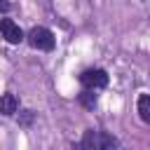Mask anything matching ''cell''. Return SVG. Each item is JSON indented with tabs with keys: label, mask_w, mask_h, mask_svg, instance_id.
Returning a JSON list of instances; mask_svg holds the SVG:
<instances>
[{
	"label": "cell",
	"mask_w": 150,
	"mask_h": 150,
	"mask_svg": "<svg viewBox=\"0 0 150 150\" xmlns=\"http://www.w3.org/2000/svg\"><path fill=\"white\" fill-rule=\"evenodd\" d=\"M19 108H21V101H19V96H16V94H12V91L0 94V115L12 117V115H16V110H19Z\"/></svg>",
	"instance_id": "obj_5"
},
{
	"label": "cell",
	"mask_w": 150,
	"mask_h": 150,
	"mask_svg": "<svg viewBox=\"0 0 150 150\" xmlns=\"http://www.w3.org/2000/svg\"><path fill=\"white\" fill-rule=\"evenodd\" d=\"M16 112H19V120H16L19 127H21V129H30L33 122H35V110H28V108H26V110H16Z\"/></svg>",
	"instance_id": "obj_8"
},
{
	"label": "cell",
	"mask_w": 150,
	"mask_h": 150,
	"mask_svg": "<svg viewBox=\"0 0 150 150\" xmlns=\"http://www.w3.org/2000/svg\"><path fill=\"white\" fill-rule=\"evenodd\" d=\"M77 101H80V105H82L84 110H94V108L98 105V94H96V89L82 87V91L77 94Z\"/></svg>",
	"instance_id": "obj_6"
},
{
	"label": "cell",
	"mask_w": 150,
	"mask_h": 150,
	"mask_svg": "<svg viewBox=\"0 0 150 150\" xmlns=\"http://www.w3.org/2000/svg\"><path fill=\"white\" fill-rule=\"evenodd\" d=\"M12 9V2L9 0H0V14H7Z\"/></svg>",
	"instance_id": "obj_9"
},
{
	"label": "cell",
	"mask_w": 150,
	"mask_h": 150,
	"mask_svg": "<svg viewBox=\"0 0 150 150\" xmlns=\"http://www.w3.org/2000/svg\"><path fill=\"white\" fill-rule=\"evenodd\" d=\"M0 38H2L7 45H21L23 38H26V33L21 30V26H19L14 19L5 16V19H0Z\"/></svg>",
	"instance_id": "obj_4"
},
{
	"label": "cell",
	"mask_w": 150,
	"mask_h": 150,
	"mask_svg": "<svg viewBox=\"0 0 150 150\" xmlns=\"http://www.w3.org/2000/svg\"><path fill=\"white\" fill-rule=\"evenodd\" d=\"M120 138L108 134V131H101V129H87L82 134V138L73 145V148H82V150H112V148H120Z\"/></svg>",
	"instance_id": "obj_1"
},
{
	"label": "cell",
	"mask_w": 150,
	"mask_h": 150,
	"mask_svg": "<svg viewBox=\"0 0 150 150\" xmlns=\"http://www.w3.org/2000/svg\"><path fill=\"white\" fill-rule=\"evenodd\" d=\"M77 80H80V84L82 87H87V89H105L108 87V82H110V75H108V70L105 68H84L80 75H77Z\"/></svg>",
	"instance_id": "obj_3"
},
{
	"label": "cell",
	"mask_w": 150,
	"mask_h": 150,
	"mask_svg": "<svg viewBox=\"0 0 150 150\" xmlns=\"http://www.w3.org/2000/svg\"><path fill=\"white\" fill-rule=\"evenodd\" d=\"M141 2H145V0H141Z\"/></svg>",
	"instance_id": "obj_10"
},
{
	"label": "cell",
	"mask_w": 150,
	"mask_h": 150,
	"mask_svg": "<svg viewBox=\"0 0 150 150\" xmlns=\"http://www.w3.org/2000/svg\"><path fill=\"white\" fill-rule=\"evenodd\" d=\"M33 49H38V52H54V47H56V38H54V33L47 28V26H33L28 33H26V38H23Z\"/></svg>",
	"instance_id": "obj_2"
},
{
	"label": "cell",
	"mask_w": 150,
	"mask_h": 150,
	"mask_svg": "<svg viewBox=\"0 0 150 150\" xmlns=\"http://www.w3.org/2000/svg\"><path fill=\"white\" fill-rule=\"evenodd\" d=\"M136 110H138V117H141V122L150 124V94H138Z\"/></svg>",
	"instance_id": "obj_7"
}]
</instances>
